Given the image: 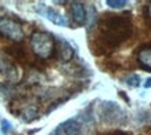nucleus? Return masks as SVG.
Instances as JSON below:
<instances>
[{"label":"nucleus","mask_w":151,"mask_h":135,"mask_svg":"<svg viewBox=\"0 0 151 135\" xmlns=\"http://www.w3.org/2000/svg\"><path fill=\"white\" fill-rule=\"evenodd\" d=\"M4 51L10 57H13L15 61H25L27 59V53H25V48L19 43H15V44L10 45V47H6Z\"/></svg>","instance_id":"10"},{"label":"nucleus","mask_w":151,"mask_h":135,"mask_svg":"<svg viewBox=\"0 0 151 135\" xmlns=\"http://www.w3.org/2000/svg\"><path fill=\"white\" fill-rule=\"evenodd\" d=\"M99 135H132V134H130V132H126V131L114 130V131H108V132H104V134H99Z\"/></svg>","instance_id":"14"},{"label":"nucleus","mask_w":151,"mask_h":135,"mask_svg":"<svg viewBox=\"0 0 151 135\" xmlns=\"http://www.w3.org/2000/svg\"><path fill=\"white\" fill-rule=\"evenodd\" d=\"M133 35L130 13H105L97 23V36L89 41L92 54L96 57L110 55Z\"/></svg>","instance_id":"1"},{"label":"nucleus","mask_w":151,"mask_h":135,"mask_svg":"<svg viewBox=\"0 0 151 135\" xmlns=\"http://www.w3.org/2000/svg\"><path fill=\"white\" fill-rule=\"evenodd\" d=\"M144 87H146V88H150V87H151V77H148V79L146 80V83H144Z\"/></svg>","instance_id":"16"},{"label":"nucleus","mask_w":151,"mask_h":135,"mask_svg":"<svg viewBox=\"0 0 151 135\" xmlns=\"http://www.w3.org/2000/svg\"><path fill=\"white\" fill-rule=\"evenodd\" d=\"M143 15H144L146 23L148 26H151V1L144 6V9H143Z\"/></svg>","instance_id":"13"},{"label":"nucleus","mask_w":151,"mask_h":135,"mask_svg":"<svg viewBox=\"0 0 151 135\" xmlns=\"http://www.w3.org/2000/svg\"><path fill=\"white\" fill-rule=\"evenodd\" d=\"M10 128H11L10 123L7 122V120H4V119H3V120H1V132L6 135V134H7V132L10 131Z\"/></svg>","instance_id":"15"},{"label":"nucleus","mask_w":151,"mask_h":135,"mask_svg":"<svg viewBox=\"0 0 151 135\" xmlns=\"http://www.w3.org/2000/svg\"><path fill=\"white\" fill-rule=\"evenodd\" d=\"M140 81H142V80H140V76L133 73V75H130L129 77H126V79H125V84H126V86H129V87H132V88H136V87L140 86Z\"/></svg>","instance_id":"11"},{"label":"nucleus","mask_w":151,"mask_h":135,"mask_svg":"<svg viewBox=\"0 0 151 135\" xmlns=\"http://www.w3.org/2000/svg\"><path fill=\"white\" fill-rule=\"evenodd\" d=\"M54 57H57L61 62H68V61H71L73 57V47L69 44L65 39L60 37V39L55 40Z\"/></svg>","instance_id":"5"},{"label":"nucleus","mask_w":151,"mask_h":135,"mask_svg":"<svg viewBox=\"0 0 151 135\" xmlns=\"http://www.w3.org/2000/svg\"><path fill=\"white\" fill-rule=\"evenodd\" d=\"M81 134V124L75 119H68L55 127L51 135H79Z\"/></svg>","instance_id":"4"},{"label":"nucleus","mask_w":151,"mask_h":135,"mask_svg":"<svg viewBox=\"0 0 151 135\" xmlns=\"http://www.w3.org/2000/svg\"><path fill=\"white\" fill-rule=\"evenodd\" d=\"M0 36L13 40L14 43H21L25 37V33L18 21L7 17H0Z\"/></svg>","instance_id":"3"},{"label":"nucleus","mask_w":151,"mask_h":135,"mask_svg":"<svg viewBox=\"0 0 151 135\" xmlns=\"http://www.w3.org/2000/svg\"><path fill=\"white\" fill-rule=\"evenodd\" d=\"M105 3H107V6H110L111 9H124L125 6L128 4V1H125V0H107Z\"/></svg>","instance_id":"12"},{"label":"nucleus","mask_w":151,"mask_h":135,"mask_svg":"<svg viewBox=\"0 0 151 135\" xmlns=\"http://www.w3.org/2000/svg\"><path fill=\"white\" fill-rule=\"evenodd\" d=\"M0 73H3L9 79H17V68L7 57L0 53Z\"/></svg>","instance_id":"9"},{"label":"nucleus","mask_w":151,"mask_h":135,"mask_svg":"<svg viewBox=\"0 0 151 135\" xmlns=\"http://www.w3.org/2000/svg\"><path fill=\"white\" fill-rule=\"evenodd\" d=\"M40 7H37V11L45 17L47 18L50 22H53L54 25H58V26H65L67 25V19L65 17H63L58 11H55L54 9H51V7H43V4H39Z\"/></svg>","instance_id":"7"},{"label":"nucleus","mask_w":151,"mask_h":135,"mask_svg":"<svg viewBox=\"0 0 151 135\" xmlns=\"http://www.w3.org/2000/svg\"><path fill=\"white\" fill-rule=\"evenodd\" d=\"M32 53L40 59H50L55 53V39L49 32L36 31L31 36Z\"/></svg>","instance_id":"2"},{"label":"nucleus","mask_w":151,"mask_h":135,"mask_svg":"<svg viewBox=\"0 0 151 135\" xmlns=\"http://www.w3.org/2000/svg\"><path fill=\"white\" fill-rule=\"evenodd\" d=\"M144 134H146V135H151V127H147L146 130H144Z\"/></svg>","instance_id":"17"},{"label":"nucleus","mask_w":151,"mask_h":135,"mask_svg":"<svg viewBox=\"0 0 151 135\" xmlns=\"http://www.w3.org/2000/svg\"><path fill=\"white\" fill-rule=\"evenodd\" d=\"M69 13H71L72 21L76 25L82 26V25L86 23L87 13H86V7H85L83 3H81V1H72V3H69Z\"/></svg>","instance_id":"6"},{"label":"nucleus","mask_w":151,"mask_h":135,"mask_svg":"<svg viewBox=\"0 0 151 135\" xmlns=\"http://www.w3.org/2000/svg\"><path fill=\"white\" fill-rule=\"evenodd\" d=\"M136 59H137V63L140 65V68L151 72V45L144 44L142 47H139Z\"/></svg>","instance_id":"8"}]
</instances>
